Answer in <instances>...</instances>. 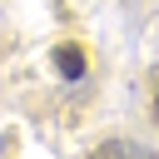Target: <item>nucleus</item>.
<instances>
[{"instance_id": "nucleus-2", "label": "nucleus", "mask_w": 159, "mask_h": 159, "mask_svg": "<svg viewBox=\"0 0 159 159\" xmlns=\"http://www.w3.org/2000/svg\"><path fill=\"white\" fill-rule=\"evenodd\" d=\"M99 154H144V144H124V139H114V144H104Z\"/></svg>"}, {"instance_id": "nucleus-3", "label": "nucleus", "mask_w": 159, "mask_h": 159, "mask_svg": "<svg viewBox=\"0 0 159 159\" xmlns=\"http://www.w3.org/2000/svg\"><path fill=\"white\" fill-rule=\"evenodd\" d=\"M154 114H159V94H154Z\"/></svg>"}, {"instance_id": "nucleus-1", "label": "nucleus", "mask_w": 159, "mask_h": 159, "mask_svg": "<svg viewBox=\"0 0 159 159\" xmlns=\"http://www.w3.org/2000/svg\"><path fill=\"white\" fill-rule=\"evenodd\" d=\"M50 60H55V70H60V80H65V84H80V80H84V70H89L80 45H55V55H50Z\"/></svg>"}]
</instances>
